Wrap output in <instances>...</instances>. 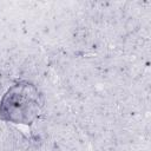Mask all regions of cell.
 <instances>
[{
	"label": "cell",
	"mask_w": 151,
	"mask_h": 151,
	"mask_svg": "<svg viewBox=\"0 0 151 151\" xmlns=\"http://www.w3.org/2000/svg\"><path fill=\"white\" fill-rule=\"evenodd\" d=\"M40 101L38 91L32 85H15L5 96L1 113L14 123H29L38 114Z\"/></svg>",
	"instance_id": "6da1fadb"
}]
</instances>
